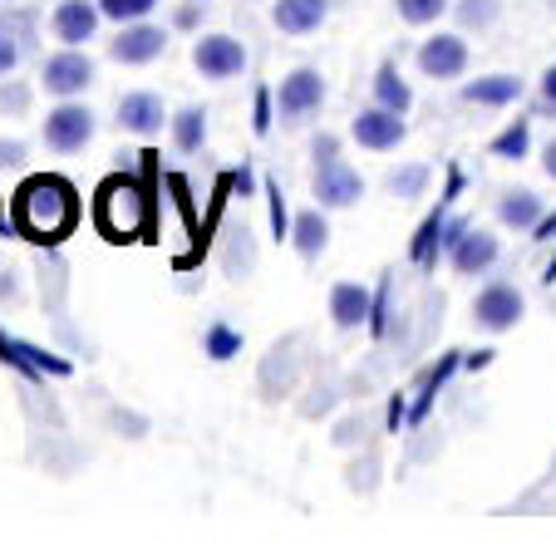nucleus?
<instances>
[{
    "mask_svg": "<svg viewBox=\"0 0 556 556\" xmlns=\"http://www.w3.org/2000/svg\"><path fill=\"white\" fill-rule=\"evenodd\" d=\"M21 157H25L21 143H0V163H21Z\"/></svg>",
    "mask_w": 556,
    "mask_h": 556,
    "instance_id": "43",
    "label": "nucleus"
},
{
    "mask_svg": "<svg viewBox=\"0 0 556 556\" xmlns=\"http://www.w3.org/2000/svg\"><path fill=\"white\" fill-rule=\"evenodd\" d=\"M369 301H375V295H369L365 286L340 281L336 291H330V315H336V326H340V330H359V326H369Z\"/></svg>",
    "mask_w": 556,
    "mask_h": 556,
    "instance_id": "16",
    "label": "nucleus"
},
{
    "mask_svg": "<svg viewBox=\"0 0 556 556\" xmlns=\"http://www.w3.org/2000/svg\"><path fill=\"white\" fill-rule=\"evenodd\" d=\"M192 64L202 70V79H231V74L247 70V50L231 35H202L192 45Z\"/></svg>",
    "mask_w": 556,
    "mask_h": 556,
    "instance_id": "8",
    "label": "nucleus"
},
{
    "mask_svg": "<svg viewBox=\"0 0 556 556\" xmlns=\"http://www.w3.org/2000/svg\"><path fill=\"white\" fill-rule=\"evenodd\" d=\"M173 143H178L182 153H202V143H207V114H202V109H182V114L173 118Z\"/></svg>",
    "mask_w": 556,
    "mask_h": 556,
    "instance_id": "23",
    "label": "nucleus"
},
{
    "mask_svg": "<svg viewBox=\"0 0 556 556\" xmlns=\"http://www.w3.org/2000/svg\"><path fill=\"white\" fill-rule=\"evenodd\" d=\"M463 182H468V178H463V168H458V163H453V168H448V182H443V198H439V202H448V207H453V202H458V192H463Z\"/></svg>",
    "mask_w": 556,
    "mask_h": 556,
    "instance_id": "36",
    "label": "nucleus"
},
{
    "mask_svg": "<svg viewBox=\"0 0 556 556\" xmlns=\"http://www.w3.org/2000/svg\"><path fill=\"white\" fill-rule=\"evenodd\" d=\"M542 99H546V104L556 109V64H552V70L542 74Z\"/></svg>",
    "mask_w": 556,
    "mask_h": 556,
    "instance_id": "40",
    "label": "nucleus"
},
{
    "mask_svg": "<svg viewBox=\"0 0 556 556\" xmlns=\"http://www.w3.org/2000/svg\"><path fill=\"white\" fill-rule=\"evenodd\" d=\"M262 192H266V207H271V231H276V242H286V237H291V212H286V192H281V182L266 178V182H262Z\"/></svg>",
    "mask_w": 556,
    "mask_h": 556,
    "instance_id": "28",
    "label": "nucleus"
},
{
    "mask_svg": "<svg viewBox=\"0 0 556 556\" xmlns=\"http://www.w3.org/2000/svg\"><path fill=\"white\" fill-rule=\"evenodd\" d=\"M542 168H546V178H556V138L546 143V163H542Z\"/></svg>",
    "mask_w": 556,
    "mask_h": 556,
    "instance_id": "44",
    "label": "nucleus"
},
{
    "mask_svg": "<svg viewBox=\"0 0 556 556\" xmlns=\"http://www.w3.org/2000/svg\"><path fill=\"white\" fill-rule=\"evenodd\" d=\"M74 222H79V192H74L70 178L40 173V178L21 182V192H15V202H11V227L21 231L25 242L60 247L74 231Z\"/></svg>",
    "mask_w": 556,
    "mask_h": 556,
    "instance_id": "1",
    "label": "nucleus"
},
{
    "mask_svg": "<svg viewBox=\"0 0 556 556\" xmlns=\"http://www.w3.org/2000/svg\"><path fill=\"white\" fill-rule=\"evenodd\" d=\"M271 124H276V104H271V89H256V99H252V128H256V134H271Z\"/></svg>",
    "mask_w": 556,
    "mask_h": 556,
    "instance_id": "32",
    "label": "nucleus"
},
{
    "mask_svg": "<svg viewBox=\"0 0 556 556\" xmlns=\"http://www.w3.org/2000/svg\"><path fill=\"white\" fill-rule=\"evenodd\" d=\"M493 11H497L493 0H468V5H463V21H468V25H483V21H493Z\"/></svg>",
    "mask_w": 556,
    "mask_h": 556,
    "instance_id": "34",
    "label": "nucleus"
},
{
    "mask_svg": "<svg viewBox=\"0 0 556 556\" xmlns=\"http://www.w3.org/2000/svg\"><path fill=\"white\" fill-rule=\"evenodd\" d=\"M419 70L429 79H458L468 70V45L463 35H433V40L419 45Z\"/></svg>",
    "mask_w": 556,
    "mask_h": 556,
    "instance_id": "11",
    "label": "nucleus"
},
{
    "mask_svg": "<svg viewBox=\"0 0 556 556\" xmlns=\"http://www.w3.org/2000/svg\"><path fill=\"white\" fill-rule=\"evenodd\" d=\"M448 256H453V266H458L463 276H478V271H488V266L497 262V237H488V231L468 227Z\"/></svg>",
    "mask_w": 556,
    "mask_h": 556,
    "instance_id": "15",
    "label": "nucleus"
},
{
    "mask_svg": "<svg viewBox=\"0 0 556 556\" xmlns=\"http://www.w3.org/2000/svg\"><path fill=\"white\" fill-rule=\"evenodd\" d=\"M394 5H400V15L409 25H429V21H439V15H443V5H448V0H394Z\"/></svg>",
    "mask_w": 556,
    "mask_h": 556,
    "instance_id": "31",
    "label": "nucleus"
},
{
    "mask_svg": "<svg viewBox=\"0 0 556 556\" xmlns=\"http://www.w3.org/2000/svg\"><path fill=\"white\" fill-rule=\"evenodd\" d=\"M15 60H21L15 40H11V35H0V74H11V70H15Z\"/></svg>",
    "mask_w": 556,
    "mask_h": 556,
    "instance_id": "38",
    "label": "nucleus"
},
{
    "mask_svg": "<svg viewBox=\"0 0 556 556\" xmlns=\"http://www.w3.org/2000/svg\"><path fill=\"white\" fill-rule=\"evenodd\" d=\"M472 320L483 330H513L517 320H522V291L507 281H493L478 291V301H472Z\"/></svg>",
    "mask_w": 556,
    "mask_h": 556,
    "instance_id": "7",
    "label": "nucleus"
},
{
    "mask_svg": "<svg viewBox=\"0 0 556 556\" xmlns=\"http://www.w3.org/2000/svg\"><path fill=\"white\" fill-rule=\"evenodd\" d=\"M291 242H295V252H301L305 262H315V256L326 252V242H330L326 217H320V212H301V217H291Z\"/></svg>",
    "mask_w": 556,
    "mask_h": 556,
    "instance_id": "21",
    "label": "nucleus"
},
{
    "mask_svg": "<svg viewBox=\"0 0 556 556\" xmlns=\"http://www.w3.org/2000/svg\"><path fill=\"white\" fill-rule=\"evenodd\" d=\"M281 118L286 124H301V118H311L315 109L326 104V79H320V70H291L281 79Z\"/></svg>",
    "mask_w": 556,
    "mask_h": 556,
    "instance_id": "6",
    "label": "nucleus"
},
{
    "mask_svg": "<svg viewBox=\"0 0 556 556\" xmlns=\"http://www.w3.org/2000/svg\"><path fill=\"white\" fill-rule=\"evenodd\" d=\"M231 192H237V198H252V192H256V173L247 168V163H242V168H231Z\"/></svg>",
    "mask_w": 556,
    "mask_h": 556,
    "instance_id": "35",
    "label": "nucleus"
},
{
    "mask_svg": "<svg viewBox=\"0 0 556 556\" xmlns=\"http://www.w3.org/2000/svg\"><path fill=\"white\" fill-rule=\"evenodd\" d=\"M163 99L157 94H124L118 99V124L128 128V134H157V128H163Z\"/></svg>",
    "mask_w": 556,
    "mask_h": 556,
    "instance_id": "17",
    "label": "nucleus"
},
{
    "mask_svg": "<svg viewBox=\"0 0 556 556\" xmlns=\"http://www.w3.org/2000/svg\"><path fill=\"white\" fill-rule=\"evenodd\" d=\"M468 227H472L468 217H448V222H443V237H439V247H443V252H453V247H458V237H463V231H468Z\"/></svg>",
    "mask_w": 556,
    "mask_h": 556,
    "instance_id": "33",
    "label": "nucleus"
},
{
    "mask_svg": "<svg viewBox=\"0 0 556 556\" xmlns=\"http://www.w3.org/2000/svg\"><path fill=\"white\" fill-rule=\"evenodd\" d=\"M536 242H556V212H546V217H536Z\"/></svg>",
    "mask_w": 556,
    "mask_h": 556,
    "instance_id": "39",
    "label": "nucleus"
},
{
    "mask_svg": "<svg viewBox=\"0 0 556 556\" xmlns=\"http://www.w3.org/2000/svg\"><path fill=\"white\" fill-rule=\"evenodd\" d=\"M45 89H50V94H85L89 85H94V64H89V54H79L70 45V50L64 54H54V60H45Z\"/></svg>",
    "mask_w": 556,
    "mask_h": 556,
    "instance_id": "10",
    "label": "nucleus"
},
{
    "mask_svg": "<svg viewBox=\"0 0 556 556\" xmlns=\"http://www.w3.org/2000/svg\"><path fill=\"white\" fill-rule=\"evenodd\" d=\"M527 143H532V124H527V118H513V124L493 138V157H522Z\"/></svg>",
    "mask_w": 556,
    "mask_h": 556,
    "instance_id": "27",
    "label": "nucleus"
},
{
    "mask_svg": "<svg viewBox=\"0 0 556 556\" xmlns=\"http://www.w3.org/2000/svg\"><path fill=\"white\" fill-rule=\"evenodd\" d=\"M157 0H99V11L109 15V21H118V25H128V21H143L148 11H153Z\"/></svg>",
    "mask_w": 556,
    "mask_h": 556,
    "instance_id": "30",
    "label": "nucleus"
},
{
    "mask_svg": "<svg viewBox=\"0 0 556 556\" xmlns=\"http://www.w3.org/2000/svg\"><path fill=\"white\" fill-rule=\"evenodd\" d=\"M463 365V350H448V355L439 359V365H429L424 369V379H419V400H414V409H409V424H424L429 419V409H433V400H439V389L453 379V369Z\"/></svg>",
    "mask_w": 556,
    "mask_h": 556,
    "instance_id": "18",
    "label": "nucleus"
},
{
    "mask_svg": "<svg viewBox=\"0 0 556 556\" xmlns=\"http://www.w3.org/2000/svg\"><path fill=\"white\" fill-rule=\"evenodd\" d=\"M202 355L207 359H231V355H242V336L231 326H207V336H202Z\"/></svg>",
    "mask_w": 556,
    "mask_h": 556,
    "instance_id": "26",
    "label": "nucleus"
},
{
    "mask_svg": "<svg viewBox=\"0 0 556 556\" xmlns=\"http://www.w3.org/2000/svg\"><path fill=\"white\" fill-rule=\"evenodd\" d=\"M163 50H168V30H157V25H138V21H128L124 30H118V40L109 45V54H114L118 64H148V60H157Z\"/></svg>",
    "mask_w": 556,
    "mask_h": 556,
    "instance_id": "12",
    "label": "nucleus"
},
{
    "mask_svg": "<svg viewBox=\"0 0 556 556\" xmlns=\"http://www.w3.org/2000/svg\"><path fill=\"white\" fill-rule=\"evenodd\" d=\"M198 5H202V0H198Z\"/></svg>",
    "mask_w": 556,
    "mask_h": 556,
    "instance_id": "45",
    "label": "nucleus"
},
{
    "mask_svg": "<svg viewBox=\"0 0 556 556\" xmlns=\"http://www.w3.org/2000/svg\"><path fill=\"white\" fill-rule=\"evenodd\" d=\"M350 134H355L359 148H375V153H389V148L404 143V114H394V109L375 104V109H359V118L350 124Z\"/></svg>",
    "mask_w": 556,
    "mask_h": 556,
    "instance_id": "9",
    "label": "nucleus"
},
{
    "mask_svg": "<svg viewBox=\"0 0 556 556\" xmlns=\"http://www.w3.org/2000/svg\"><path fill=\"white\" fill-rule=\"evenodd\" d=\"M463 99H468V104H488V109L517 104V99H522V79H517V74H488V79L463 85Z\"/></svg>",
    "mask_w": 556,
    "mask_h": 556,
    "instance_id": "19",
    "label": "nucleus"
},
{
    "mask_svg": "<svg viewBox=\"0 0 556 556\" xmlns=\"http://www.w3.org/2000/svg\"><path fill=\"white\" fill-rule=\"evenodd\" d=\"M25 104V89H0V109H21Z\"/></svg>",
    "mask_w": 556,
    "mask_h": 556,
    "instance_id": "42",
    "label": "nucleus"
},
{
    "mask_svg": "<svg viewBox=\"0 0 556 556\" xmlns=\"http://www.w3.org/2000/svg\"><path fill=\"white\" fill-rule=\"evenodd\" d=\"M424 188H429V168H400L394 178H389V192H400V202H409V198H424Z\"/></svg>",
    "mask_w": 556,
    "mask_h": 556,
    "instance_id": "29",
    "label": "nucleus"
},
{
    "mask_svg": "<svg viewBox=\"0 0 556 556\" xmlns=\"http://www.w3.org/2000/svg\"><path fill=\"white\" fill-rule=\"evenodd\" d=\"M315 198L320 207H355L365 198V178L340 157L336 138H315Z\"/></svg>",
    "mask_w": 556,
    "mask_h": 556,
    "instance_id": "3",
    "label": "nucleus"
},
{
    "mask_svg": "<svg viewBox=\"0 0 556 556\" xmlns=\"http://www.w3.org/2000/svg\"><path fill=\"white\" fill-rule=\"evenodd\" d=\"M493 355H497V350H478V355H463V365H468V369H488V365H493Z\"/></svg>",
    "mask_w": 556,
    "mask_h": 556,
    "instance_id": "41",
    "label": "nucleus"
},
{
    "mask_svg": "<svg viewBox=\"0 0 556 556\" xmlns=\"http://www.w3.org/2000/svg\"><path fill=\"white\" fill-rule=\"evenodd\" d=\"M389 315H394V276H384V281H379V291H375V301H369V336H375V340L389 336V326H394Z\"/></svg>",
    "mask_w": 556,
    "mask_h": 556,
    "instance_id": "25",
    "label": "nucleus"
},
{
    "mask_svg": "<svg viewBox=\"0 0 556 556\" xmlns=\"http://www.w3.org/2000/svg\"><path fill=\"white\" fill-rule=\"evenodd\" d=\"M94 227L104 242H138L153 231V198H148V182L114 173V178L99 182L94 192Z\"/></svg>",
    "mask_w": 556,
    "mask_h": 556,
    "instance_id": "2",
    "label": "nucleus"
},
{
    "mask_svg": "<svg viewBox=\"0 0 556 556\" xmlns=\"http://www.w3.org/2000/svg\"><path fill=\"white\" fill-rule=\"evenodd\" d=\"M375 99L384 109H394V114H409V104H414V89L404 85V74L394 70V64H379V74H375Z\"/></svg>",
    "mask_w": 556,
    "mask_h": 556,
    "instance_id": "22",
    "label": "nucleus"
},
{
    "mask_svg": "<svg viewBox=\"0 0 556 556\" xmlns=\"http://www.w3.org/2000/svg\"><path fill=\"white\" fill-rule=\"evenodd\" d=\"M94 138V114L85 104H60L54 114H45V143L54 153H79Z\"/></svg>",
    "mask_w": 556,
    "mask_h": 556,
    "instance_id": "5",
    "label": "nucleus"
},
{
    "mask_svg": "<svg viewBox=\"0 0 556 556\" xmlns=\"http://www.w3.org/2000/svg\"><path fill=\"white\" fill-rule=\"evenodd\" d=\"M443 222H448V202H439V207L429 212V217H424V227L414 231V247H409V256H414V266H424V271H429L433 262H439V237H443Z\"/></svg>",
    "mask_w": 556,
    "mask_h": 556,
    "instance_id": "20",
    "label": "nucleus"
},
{
    "mask_svg": "<svg viewBox=\"0 0 556 556\" xmlns=\"http://www.w3.org/2000/svg\"><path fill=\"white\" fill-rule=\"evenodd\" d=\"M404 419H409V400H404V394H394V400H389V433H400Z\"/></svg>",
    "mask_w": 556,
    "mask_h": 556,
    "instance_id": "37",
    "label": "nucleus"
},
{
    "mask_svg": "<svg viewBox=\"0 0 556 556\" xmlns=\"http://www.w3.org/2000/svg\"><path fill=\"white\" fill-rule=\"evenodd\" d=\"M0 365L21 369V375L30 379V384H45V375H50V379H64V375L74 369L64 355H50V350L30 345V340H15L5 326H0Z\"/></svg>",
    "mask_w": 556,
    "mask_h": 556,
    "instance_id": "4",
    "label": "nucleus"
},
{
    "mask_svg": "<svg viewBox=\"0 0 556 556\" xmlns=\"http://www.w3.org/2000/svg\"><path fill=\"white\" fill-rule=\"evenodd\" d=\"M99 15H104L99 11V0H60V11H54V35L79 50L85 40H94Z\"/></svg>",
    "mask_w": 556,
    "mask_h": 556,
    "instance_id": "13",
    "label": "nucleus"
},
{
    "mask_svg": "<svg viewBox=\"0 0 556 556\" xmlns=\"http://www.w3.org/2000/svg\"><path fill=\"white\" fill-rule=\"evenodd\" d=\"M326 15H330V0H276L271 21L281 35H311L326 25Z\"/></svg>",
    "mask_w": 556,
    "mask_h": 556,
    "instance_id": "14",
    "label": "nucleus"
},
{
    "mask_svg": "<svg viewBox=\"0 0 556 556\" xmlns=\"http://www.w3.org/2000/svg\"><path fill=\"white\" fill-rule=\"evenodd\" d=\"M497 217L507 222V227H536V217H542V202H536V192H507L503 202H497Z\"/></svg>",
    "mask_w": 556,
    "mask_h": 556,
    "instance_id": "24",
    "label": "nucleus"
}]
</instances>
